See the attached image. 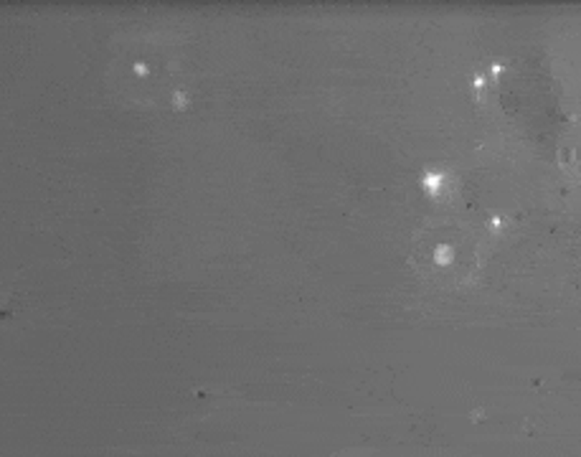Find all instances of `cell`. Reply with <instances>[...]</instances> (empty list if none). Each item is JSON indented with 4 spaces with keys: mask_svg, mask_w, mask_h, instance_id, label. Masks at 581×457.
<instances>
[]
</instances>
